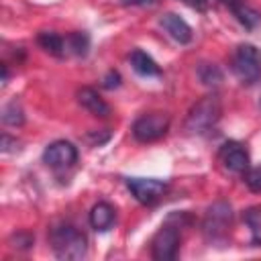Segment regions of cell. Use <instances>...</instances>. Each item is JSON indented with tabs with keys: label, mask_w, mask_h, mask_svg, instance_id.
I'll use <instances>...</instances> for the list:
<instances>
[{
	"label": "cell",
	"mask_w": 261,
	"mask_h": 261,
	"mask_svg": "<svg viewBox=\"0 0 261 261\" xmlns=\"http://www.w3.org/2000/svg\"><path fill=\"white\" fill-rule=\"evenodd\" d=\"M259 106H261V100H259Z\"/></svg>",
	"instance_id": "4316f807"
},
{
	"label": "cell",
	"mask_w": 261,
	"mask_h": 261,
	"mask_svg": "<svg viewBox=\"0 0 261 261\" xmlns=\"http://www.w3.org/2000/svg\"><path fill=\"white\" fill-rule=\"evenodd\" d=\"M220 114H222L220 98L216 94H208V96L200 98L188 112L186 130L192 135H204L216 126V122L220 120Z\"/></svg>",
	"instance_id": "7a4b0ae2"
},
{
	"label": "cell",
	"mask_w": 261,
	"mask_h": 261,
	"mask_svg": "<svg viewBox=\"0 0 261 261\" xmlns=\"http://www.w3.org/2000/svg\"><path fill=\"white\" fill-rule=\"evenodd\" d=\"M116 220V210L110 202H98L90 210V226L98 232L108 230Z\"/></svg>",
	"instance_id": "7c38bea8"
},
{
	"label": "cell",
	"mask_w": 261,
	"mask_h": 261,
	"mask_svg": "<svg viewBox=\"0 0 261 261\" xmlns=\"http://www.w3.org/2000/svg\"><path fill=\"white\" fill-rule=\"evenodd\" d=\"M243 179L251 192H255V194L261 192V167H249L243 173Z\"/></svg>",
	"instance_id": "ffe728a7"
},
{
	"label": "cell",
	"mask_w": 261,
	"mask_h": 261,
	"mask_svg": "<svg viewBox=\"0 0 261 261\" xmlns=\"http://www.w3.org/2000/svg\"><path fill=\"white\" fill-rule=\"evenodd\" d=\"M33 243H35V237L31 232H16L10 237V245L16 249H29L33 247Z\"/></svg>",
	"instance_id": "44dd1931"
},
{
	"label": "cell",
	"mask_w": 261,
	"mask_h": 261,
	"mask_svg": "<svg viewBox=\"0 0 261 261\" xmlns=\"http://www.w3.org/2000/svg\"><path fill=\"white\" fill-rule=\"evenodd\" d=\"M6 82H8V65L2 63V84H6Z\"/></svg>",
	"instance_id": "484cf974"
},
{
	"label": "cell",
	"mask_w": 261,
	"mask_h": 261,
	"mask_svg": "<svg viewBox=\"0 0 261 261\" xmlns=\"http://www.w3.org/2000/svg\"><path fill=\"white\" fill-rule=\"evenodd\" d=\"M18 145H20V143H18L16 139H12L10 135H2V145H0V147H2L4 153H14V151L18 149Z\"/></svg>",
	"instance_id": "603a6c76"
},
{
	"label": "cell",
	"mask_w": 261,
	"mask_h": 261,
	"mask_svg": "<svg viewBox=\"0 0 261 261\" xmlns=\"http://www.w3.org/2000/svg\"><path fill=\"white\" fill-rule=\"evenodd\" d=\"M49 245H51L55 257L65 259V261L84 259L88 255V239H86V234L77 226H73L69 222L55 224L49 230Z\"/></svg>",
	"instance_id": "6da1fadb"
},
{
	"label": "cell",
	"mask_w": 261,
	"mask_h": 261,
	"mask_svg": "<svg viewBox=\"0 0 261 261\" xmlns=\"http://www.w3.org/2000/svg\"><path fill=\"white\" fill-rule=\"evenodd\" d=\"M230 69L241 84H255L261 77V49L251 43L239 45L230 59Z\"/></svg>",
	"instance_id": "3957f363"
},
{
	"label": "cell",
	"mask_w": 261,
	"mask_h": 261,
	"mask_svg": "<svg viewBox=\"0 0 261 261\" xmlns=\"http://www.w3.org/2000/svg\"><path fill=\"white\" fill-rule=\"evenodd\" d=\"M122 4L126 6H151V4H157V0H120Z\"/></svg>",
	"instance_id": "d4e9b609"
},
{
	"label": "cell",
	"mask_w": 261,
	"mask_h": 261,
	"mask_svg": "<svg viewBox=\"0 0 261 261\" xmlns=\"http://www.w3.org/2000/svg\"><path fill=\"white\" fill-rule=\"evenodd\" d=\"M186 6L198 10V12H206L208 10V0H181Z\"/></svg>",
	"instance_id": "cb8c5ba5"
},
{
	"label": "cell",
	"mask_w": 261,
	"mask_h": 261,
	"mask_svg": "<svg viewBox=\"0 0 261 261\" xmlns=\"http://www.w3.org/2000/svg\"><path fill=\"white\" fill-rule=\"evenodd\" d=\"M2 122L8 124V126H20L24 122V112H22V106L12 100L8 102L4 108H2Z\"/></svg>",
	"instance_id": "d6986e66"
},
{
	"label": "cell",
	"mask_w": 261,
	"mask_h": 261,
	"mask_svg": "<svg viewBox=\"0 0 261 261\" xmlns=\"http://www.w3.org/2000/svg\"><path fill=\"white\" fill-rule=\"evenodd\" d=\"M43 161L53 169L71 167L77 161V149L69 141H53L43 151Z\"/></svg>",
	"instance_id": "9c48e42d"
},
{
	"label": "cell",
	"mask_w": 261,
	"mask_h": 261,
	"mask_svg": "<svg viewBox=\"0 0 261 261\" xmlns=\"http://www.w3.org/2000/svg\"><path fill=\"white\" fill-rule=\"evenodd\" d=\"M218 161L230 173H245L249 169V151L239 141H226L218 151Z\"/></svg>",
	"instance_id": "ba28073f"
},
{
	"label": "cell",
	"mask_w": 261,
	"mask_h": 261,
	"mask_svg": "<svg viewBox=\"0 0 261 261\" xmlns=\"http://www.w3.org/2000/svg\"><path fill=\"white\" fill-rule=\"evenodd\" d=\"M196 73H198L200 82L204 86H208V88H218L220 82H222V77H224L222 71H220V67L216 63H200L196 67Z\"/></svg>",
	"instance_id": "e0dca14e"
},
{
	"label": "cell",
	"mask_w": 261,
	"mask_h": 261,
	"mask_svg": "<svg viewBox=\"0 0 261 261\" xmlns=\"http://www.w3.org/2000/svg\"><path fill=\"white\" fill-rule=\"evenodd\" d=\"M90 49V37L86 33H69L65 35V57L67 55H75V57H86Z\"/></svg>",
	"instance_id": "2e32d148"
},
{
	"label": "cell",
	"mask_w": 261,
	"mask_h": 261,
	"mask_svg": "<svg viewBox=\"0 0 261 261\" xmlns=\"http://www.w3.org/2000/svg\"><path fill=\"white\" fill-rule=\"evenodd\" d=\"M159 24H161V27L167 31V35H169L173 41H177L179 45H188V43L192 41V37H194L192 27H190L179 14H175V12H165V14H161Z\"/></svg>",
	"instance_id": "30bf717a"
},
{
	"label": "cell",
	"mask_w": 261,
	"mask_h": 261,
	"mask_svg": "<svg viewBox=\"0 0 261 261\" xmlns=\"http://www.w3.org/2000/svg\"><path fill=\"white\" fill-rule=\"evenodd\" d=\"M128 61L133 65V69L139 73V75H145V77H151V75H161V67L157 65V61L147 55L143 49H133L130 55H128Z\"/></svg>",
	"instance_id": "5bb4252c"
},
{
	"label": "cell",
	"mask_w": 261,
	"mask_h": 261,
	"mask_svg": "<svg viewBox=\"0 0 261 261\" xmlns=\"http://www.w3.org/2000/svg\"><path fill=\"white\" fill-rule=\"evenodd\" d=\"M102 86H104L106 90H114V88H118V86H120V73L114 71V69H110V71L104 75Z\"/></svg>",
	"instance_id": "7402d4cb"
},
{
	"label": "cell",
	"mask_w": 261,
	"mask_h": 261,
	"mask_svg": "<svg viewBox=\"0 0 261 261\" xmlns=\"http://www.w3.org/2000/svg\"><path fill=\"white\" fill-rule=\"evenodd\" d=\"M169 122H171V118L167 112H147V114H141L133 122L130 130L139 143H153L167 135Z\"/></svg>",
	"instance_id": "8992f818"
},
{
	"label": "cell",
	"mask_w": 261,
	"mask_h": 261,
	"mask_svg": "<svg viewBox=\"0 0 261 261\" xmlns=\"http://www.w3.org/2000/svg\"><path fill=\"white\" fill-rule=\"evenodd\" d=\"M232 222V208L228 202L218 200L210 204L202 218V232L208 241H222Z\"/></svg>",
	"instance_id": "277c9868"
},
{
	"label": "cell",
	"mask_w": 261,
	"mask_h": 261,
	"mask_svg": "<svg viewBox=\"0 0 261 261\" xmlns=\"http://www.w3.org/2000/svg\"><path fill=\"white\" fill-rule=\"evenodd\" d=\"M126 188L137 202L151 206L163 198V194L167 192V181H161L155 177H128Z\"/></svg>",
	"instance_id": "52a82bcc"
},
{
	"label": "cell",
	"mask_w": 261,
	"mask_h": 261,
	"mask_svg": "<svg viewBox=\"0 0 261 261\" xmlns=\"http://www.w3.org/2000/svg\"><path fill=\"white\" fill-rule=\"evenodd\" d=\"M37 41L47 53H51L55 57H65V37H61L53 31H43V33H39Z\"/></svg>",
	"instance_id": "9a60e30c"
},
{
	"label": "cell",
	"mask_w": 261,
	"mask_h": 261,
	"mask_svg": "<svg viewBox=\"0 0 261 261\" xmlns=\"http://www.w3.org/2000/svg\"><path fill=\"white\" fill-rule=\"evenodd\" d=\"M179 224H173L171 216L167 218L165 224H161V228L155 232V237L151 239V257L155 261H171L177 257L179 251Z\"/></svg>",
	"instance_id": "5b68a950"
},
{
	"label": "cell",
	"mask_w": 261,
	"mask_h": 261,
	"mask_svg": "<svg viewBox=\"0 0 261 261\" xmlns=\"http://www.w3.org/2000/svg\"><path fill=\"white\" fill-rule=\"evenodd\" d=\"M243 220L251 230V241L255 245H261V208L253 206L243 212Z\"/></svg>",
	"instance_id": "ac0fdd59"
},
{
	"label": "cell",
	"mask_w": 261,
	"mask_h": 261,
	"mask_svg": "<svg viewBox=\"0 0 261 261\" xmlns=\"http://www.w3.org/2000/svg\"><path fill=\"white\" fill-rule=\"evenodd\" d=\"M216 2H220L222 6H226L232 14H234V18L245 27V29H255L259 22H261V14L247 2V0H216Z\"/></svg>",
	"instance_id": "8fae6325"
},
{
	"label": "cell",
	"mask_w": 261,
	"mask_h": 261,
	"mask_svg": "<svg viewBox=\"0 0 261 261\" xmlns=\"http://www.w3.org/2000/svg\"><path fill=\"white\" fill-rule=\"evenodd\" d=\"M77 102H80L88 112H92L94 116L106 118V116L110 114V106L100 98V94H98L94 88H80V90H77Z\"/></svg>",
	"instance_id": "4fadbf2b"
}]
</instances>
